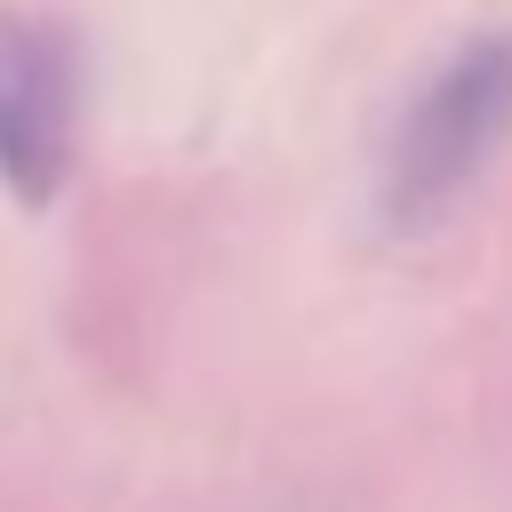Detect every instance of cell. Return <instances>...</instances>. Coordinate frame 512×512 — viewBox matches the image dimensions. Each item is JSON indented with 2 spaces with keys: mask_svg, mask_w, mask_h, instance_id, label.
Wrapping results in <instances>:
<instances>
[{
  "mask_svg": "<svg viewBox=\"0 0 512 512\" xmlns=\"http://www.w3.org/2000/svg\"><path fill=\"white\" fill-rule=\"evenodd\" d=\"M512 136V32L464 40L400 112L392 152H384V224L416 232L432 224Z\"/></svg>",
  "mask_w": 512,
  "mask_h": 512,
  "instance_id": "6da1fadb",
  "label": "cell"
},
{
  "mask_svg": "<svg viewBox=\"0 0 512 512\" xmlns=\"http://www.w3.org/2000/svg\"><path fill=\"white\" fill-rule=\"evenodd\" d=\"M80 48L56 24H0V184L16 208H48L72 176Z\"/></svg>",
  "mask_w": 512,
  "mask_h": 512,
  "instance_id": "7a4b0ae2",
  "label": "cell"
}]
</instances>
